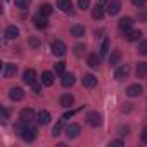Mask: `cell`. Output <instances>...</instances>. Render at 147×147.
I'll use <instances>...</instances> for the list:
<instances>
[{"label":"cell","instance_id":"6da1fadb","mask_svg":"<svg viewBox=\"0 0 147 147\" xmlns=\"http://www.w3.org/2000/svg\"><path fill=\"white\" fill-rule=\"evenodd\" d=\"M16 128L21 131V137H23L26 142H33V140L36 138V128H35V126H30V123L21 121L19 125H16Z\"/></svg>","mask_w":147,"mask_h":147},{"label":"cell","instance_id":"7a4b0ae2","mask_svg":"<svg viewBox=\"0 0 147 147\" xmlns=\"http://www.w3.org/2000/svg\"><path fill=\"white\" fill-rule=\"evenodd\" d=\"M50 50H52V54H54V55L62 57V55L66 54V43H64V42H61V40H55V42H52Z\"/></svg>","mask_w":147,"mask_h":147},{"label":"cell","instance_id":"3957f363","mask_svg":"<svg viewBox=\"0 0 147 147\" xmlns=\"http://www.w3.org/2000/svg\"><path fill=\"white\" fill-rule=\"evenodd\" d=\"M87 123H88L90 126H100V125H102V116H100L97 111H92V113L87 114Z\"/></svg>","mask_w":147,"mask_h":147},{"label":"cell","instance_id":"277c9868","mask_svg":"<svg viewBox=\"0 0 147 147\" xmlns=\"http://www.w3.org/2000/svg\"><path fill=\"white\" fill-rule=\"evenodd\" d=\"M106 9H107V14L109 16H116L121 11V2H119V0H109Z\"/></svg>","mask_w":147,"mask_h":147},{"label":"cell","instance_id":"5b68a950","mask_svg":"<svg viewBox=\"0 0 147 147\" xmlns=\"http://www.w3.org/2000/svg\"><path fill=\"white\" fill-rule=\"evenodd\" d=\"M128 75H130V66H128V64H121V66L116 69V73H114V78H116V80H125Z\"/></svg>","mask_w":147,"mask_h":147},{"label":"cell","instance_id":"8992f818","mask_svg":"<svg viewBox=\"0 0 147 147\" xmlns=\"http://www.w3.org/2000/svg\"><path fill=\"white\" fill-rule=\"evenodd\" d=\"M78 135H80V125L71 123V125L66 128V137H67V138H76Z\"/></svg>","mask_w":147,"mask_h":147},{"label":"cell","instance_id":"52a82bcc","mask_svg":"<svg viewBox=\"0 0 147 147\" xmlns=\"http://www.w3.org/2000/svg\"><path fill=\"white\" fill-rule=\"evenodd\" d=\"M23 80H24L26 85H33L36 82V73H35V69H26L24 75H23Z\"/></svg>","mask_w":147,"mask_h":147},{"label":"cell","instance_id":"ba28073f","mask_svg":"<svg viewBox=\"0 0 147 147\" xmlns=\"http://www.w3.org/2000/svg\"><path fill=\"white\" fill-rule=\"evenodd\" d=\"M131 26H133V19L131 18H123V19H119V23H118V28L121 30V31H130L131 30Z\"/></svg>","mask_w":147,"mask_h":147},{"label":"cell","instance_id":"9c48e42d","mask_svg":"<svg viewBox=\"0 0 147 147\" xmlns=\"http://www.w3.org/2000/svg\"><path fill=\"white\" fill-rule=\"evenodd\" d=\"M19 118H21V121H24V123H30V121L35 118V111H33L31 107H24V109L21 111Z\"/></svg>","mask_w":147,"mask_h":147},{"label":"cell","instance_id":"30bf717a","mask_svg":"<svg viewBox=\"0 0 147 147\" xmlns=\"http://www.w3.org/2000/svg\"><path fill=\"white\" fill-rule=\"evenodd\" d=\"M33 23H35V28H38V30H45V28L49 26V21H47V18H45V16H42V14L35 16Z\"/></svg>","mask_w":147,"mask_h":147},{"label":"cell","instance_id":"8fae6325","mask_svg":"<svg viewBox=\"0 0 147 147\" xmlns=\"http://www.w3.org/2000/svg\"><path fill=\"white\" fill-rule=\"evenodd\" d=\"M61 83H62V87H64V88L73 87V85H75V75H73V73H66V75H62Z\"/></svg>","mask_w":147,"mask_h":147},{"label":"cell","instance_id":"7c38bea8","mask_svg":"<svg viewBox=\"0 0 147 147\" xmlns=\"http://www.w3.org/2000/svg\"><path fill=\"white\" fill-rule=\"evenodd\" d=\"M16 71H18V66H16V64H5L2 75H4V78H11V76L16 75Z\"/></svg>","mask_w":147,"mask_h":147},{"label":"cell","instance_id":"4fadbf2b","mask_svg":"<svg viewBox=\"0 0 147 147\" xmlns=\"http://www.w3.org/2000/svg\"><path fill=\"white\" fill-rule=\"evenodd\" d=\"M57 7L62 11V12H73V4L71 0H57Z\"/></svg>","mask_w":147,"mask_h":147},{"label":"cell","instance_id":"5bb4252c","mask_svg":"<svg viewBox=\"0 0 147 147\" xmlns=\"http://www.w3.org/2000/svg\"><path fill=\"white\" fill-rule=\"evenodd\" d=\"M82 82H83V87H87V88H94L97 85V78L94 75H85L82 78Z\"/></svg>","mask_w":147,"mask_h":147},{"label":"cell","instance_id":"9a60e30c","mask_svg":"<svg viewBox=\"0 0 147 147\" xmlns=\"http://www.w3.org/2000/svg\"><path fill=\"white\" fill-rule=\"evenodd\" d=\"M9 97L12 99V100H23V97H24V92H23V88H19V87H16V88H11V92H9Z\"/></svg>","mask_w":147,"mask_h":147},{"label":"cell","instance_id":"2e32d148","mask_svg":"<svg viewBox=\"0 0 147 147\" xmlns=\"http://www.w3.org/2000/svg\"><path fill=\"white\" fill-rule=\"evenodd\" d=\"M42 83H43L45 87L54 85V75H52L50 71H43V73H42Z\"/></svg>","mask_w":147,"mask_h":147},{"label":"cell","instance_id":"e0dca14e","mask_svg":"<svg viewBox=\"0 0 147 147\" xmlns=\"http://www.w3.org/2000/svg\"><path fill=\"white\" fill-rule=\"evenodd\" d=\"M125 35H126V40H128V42H137V40H140L142 31H140V30H130V31H126Z\"/></svg>","mask_w":147,"mask_h":147},{"label":"cell","instance_id":"ac0fdd59","mask_svg":"<svg viewBox=\"0 0 147 147\" xmlns=\"http://www.w3.org/2000/svg\"><path fill=\"white\" fill-rule=\"evenodd\" d=\"M87 64H88L92 69H97V67H99V64H100V57H99L97 54H90V55H88V59H87Z\"/></svg>","mask_w":147,"mask_h":147},{"label":"cell","instance_id":"d6986e66","mask_svg":"<svg viewBox=\"0 0 147 147\" xmlns=\"http://www.w3.org/2000/svg\"><path fill=\"white\" fill-rule=\"evenodd\" d=\"M126 94H128L130 97H137V95H140V94H142V87H140L138 83H135V85H130V87L126 88Z\"/></svg>","mask_w":147,"mask_h":147},{"label":"cell","instance_id":"ffe728a7","mask_svg":"<svg viewBox=\"0 0 147 147\" xmlns=\"http://www.w3.org/2000/svg\"><path fill=\"white\" fill-rule=\"evenodd\" d=\"M38 123H40L42 126L49 125V123H50V113H49V111H40V113H38Z\"/></svg>","mask_w":147,"mask_h":147},{"label":"cell","instance_id":"44dd1931","mask_svg":"<svg viewBox=\"0 0 147 147\" xmlns=\"http://www.w3.org/2000/svg\"><path fill=\"white\" fill-rule=\"evenodd\" d=\"M19 36V30L16 28V26H9L7 30H5V38L7 40H14V38H18Z\"/></svg>","mask_w":147,"mask_h":147},{"label":"cell","instance_id":"7402d4cb","mask_svg":"<svg viewBox=\"0 0 147 147\" xmlns=\"http://www.w3.org/2000/svg\"><path fill=\"white\" fill-rule=\"evenodd\" d=\"M71 35L75 36V38H82V36L85 35V28L80 26V24H75V26L71 28Z\"/></svg>","mask_w":147,"mask_h":147},{"label":"cell","instance_id":"603a6c76","mask_svg":"<svg viewBox=\"0 0 147 147\" xmlns=\"http://www.w3.org/2000/svg\"><path fill=\"white\" fill-rule=\"evenodd\" d=\"M137 76L145 78L147 76V62H138L137 64Z\"/></svg>","mask_w":147,"mask_h":147},{"label":"cell","instance_id":"cb8c5ba5","mask_svg":"<svg viewBox=\"0 0 147 147\" xmlns=\"http://www.w3.org/2000/svg\"><path fill=\"white\" fill-rule=\"evenodd\" d=\"M73 102H75V97H73L71 94H64V95L61 97V106H62V107H69Z\"/></svg>","mask_w":147,"mask_h":147},{"label":"cell","instance_id":"d4e9b609","mask_svg":"<svg viewBox=\"0 0 147 147\" xmlns=\"http://www.w3.org/2000/svg\"><path fill=\"white\" fill-rule=\"evenodd\" d=\"M92 18H94V19H102V18H104V7H102L100 4H97V5L94 7V11H92Z\"/></svg>","mask_w":147,"mask_h":147},{"label":"cell","instance_id":"484cf974","mask_svg":"<svg viewBox=\"0 0 147 147\" xmlns=\"http://www.w3.org/2000/svg\"><path fill=\"white\" fill-rule=\"evenodd\" d=\"M119 61H121L119 50H113L111 55H109V64H111V66H116V64H119Z\"/></svg>","mask_w":147,"mask_h":147},{"label":"cell","instance_id":"4316f807","mask_svg":"<svg viewBox=\"0 0 147 147\" xmlns=\"http://www.w3.org/2000/svg\"><path fill=\"white\" fill-rule=\"evenodd\" d=\"M64 123H66V119H64V118H61V119H59V121L55 123V126L52 128V135H54V137H59V135H61V131H62V126H64Z\"/></svg>","mask_w":147,"mask_h":147},{"label":"cell","instance_id":"83f0119b","mask_svg":"<svg viewBox=\"0 0 147 147\" xmlns=\"http://www.w3.org/2000/svg\"><path fill=\"white\" fill-rule=\"evenodd\" d=\"M52 12H54V7H52L50 4H43V5H40V14H42V16L49 18Z\"/></svg>","mask_w":147,"mask_h":147},{"label":"cell","instance_id":"f1b7e54d","mask_svg":"<svg viewBox=\"0 0 147 147\" xmlns=\"http://www.w3.org/2000/svg\"><path fill=\"white\" fill-rule=\"evenodd\" d=\"M54 69H55V73H57V75H64L66 62H64V61H61V62H55V64H54Z\"/></svg>","mask_w":147,"mask_h":147},{"label":"cell","instance_id":"f546056e","mask_svg":"<svg viewBox=\"0 0 147 147\" xmlns=\"http://www.w3.org/2000/svg\"><path fill=\"white\" fill-rule=\"evenodd\" d=\"M14 4H16V7H19V9H28L30 4H31V0H14Z\"/></svg>","mask_w":147,"mask_h":147},{"label":"cell","instance_id":"4dcf8cb0","mask_svg":"<svg viewBox=\"0 0 147 147\" xmlns=\"http://www.w3.org/2000/svg\"><path fill=\"white\" fill-rule=\"evenodd\" d=\"M109 52V38H106L104 42H102V47H100V54L102 55H106Z\"/></svg>","mask_w":147,"mask_h":147},{"label":"cell","instance_id":"1f68e13d","mask_svg":"<svg viewBox=\"0 0 147 147\" xmlns=\"http://www.w3.org/2000/svg\"><path fill=\"white\" fill-rule=\"evenodd\" d=\"M83 52H85V45H82V43H78V45H75V55H83Z\"/></svg>","mask_w":147,"mask_h":147},{"label":"cell","instance_id":"d6a6232c","mask_svg":"<svg viewBox=\"0 0 147 147\" xmlns=\"http://www.w3.org/2000/svg\"><path fill=\"white\" fill-rule=\"evenodd\" d=\"M138 52H140L142 55H147V40L140 42V45H138Z\"/></svg>","mask_w":147,"mask_h":147},{"label":"cell","instance_id":"836d02e7","mask_svg":"<svg viewBox=\"0 0 147 147\" xmlns=\"http://www.w3.org/2000/svg\"><path fill=\"white\" fill-rule=\"evenodd\" d=\"M78 7L80 9H88L90 7V0H78Z\"/></svg>","mask_w":147,"mask_h":147},{"label":"cell","instance_id":"e575fe53","mask_svg":"<svg viewBox=\"0 0 147 147\" xmlns=\"http://www.w3.org/2000/svg\"><path fill=\"white\" fill-rule=\"evenodd\" d=\"M42 85H43V83H42ZM42 85H40V83H36V82H35V83L31 85V87H33V92H35L36 95H38V94L42 92Z\"/></svg>","mask_w":147,"mask_h":147},{"label":"cell","instance_id":"d590c367","mask_svg":"<svg viewBox=\"0 0 147 147\" xmlns=\"http://www.w3.org/2000/svg\"><path fill=\"white\" fill-rule=\"evenodd\" d=\"M131 4H133L135 7H142V5L147 4V0H131Z\"/></svg>","mask_w":147,"mask_h":147},{"label":"cell","instance_id":"8d00e7d4","mask_svg":"<svg viewBox=\"0 0 147 147\" xmlns=\"http://www.w3.org/2000/svg\"><path fill=\"white\" fill-rule=\"evenodd\" d=\"M30 45H31V47H38V45H40V40L35 38V36H31V38H30Z\"/></svg>","mask_w":147,"mask_h":147},{"label":"cell","instance_id":"74e56055","mask_svg":"<svg viewBox=\"0 0 147 147\" xmlns=\"http://www.w3.org/2000/svg\"><path fill=\"white\" fill-rule=\"evenodd\" d=\"M0 114H2V123H5L7 121V111H5V107L0 109Z\"/></svg>","mask_w":147,"mask_h":147},{"label":"cell","instance_id":"f35d334b","mask_svg":"<svg viewBox=\"0 0 147 147\" xmlns=\"http://www.w3.org/2000/svg\"><path fill=\"white\" fill-rule=\"evenodd\" d=\"M140 137H142V142H144V144H147V126L142 130V135H140Z\"/></svg>","mask_w":147,"mask_h":147},{"label":"cell","instance_id":"ab89813d","mask_svg":"<svg viewBox=\"0 0 147 147\" xmlns=\"http://www.w3.org/2000/svg\"><path fill=\"white\" fill-rule=\"evenodd\" d=\"M128 131H130L128 126H119V133H121V135H128Z\"/></svg>","mask_w":147,"mask_h":147},{"label":"cell","instance_id":"60d3db41","mask_svg":"<svg viewBox=\"0 0 147 147\" xmlns=\"http://www.w3.org/2000/svg\"><path fill=\"white\" fill-rule=\"evenodd\" d=\"M75 114H76V111H69V113H66V114H64L62 118H64V119H69L71 116H75Z\"/></svg>","mask_w":147,"mask_h":147},{"label":"cell","instance_id":"b9f144b4","mask_svg":"<svg viewBox=\"0 0 147 147\" xmlns=\"http://www.w3.org/2000/svg\"><path fill=\"white\" fill-rule=\"evenodd\" d=\"M121 144H123L121 140H113V142H111V145H121Z\"/></svg>","mask_w":147,"mask_h":147},{"label":"cell","instance_id":"7bdbcfd3","mask_svg":"<svg viewBox=\"0 0 147 147\" xmlns=\"http://www.w3.org/2000/svg\"><path fill=\"white\" fill-rule=\"evenodd\" d=\"M106 2H107V0H99V4H100V5H104Z\"/></svg>","mask_w":147,"mask_h":147}]
</instances>
